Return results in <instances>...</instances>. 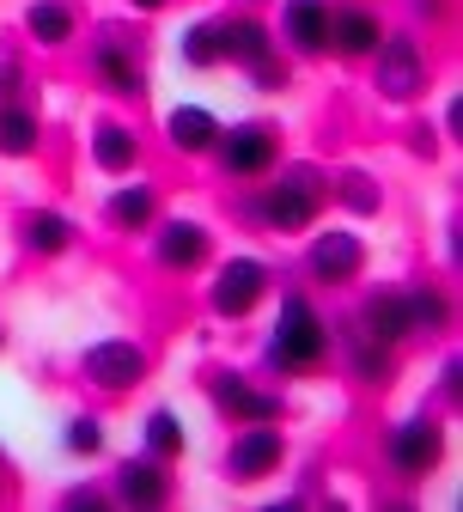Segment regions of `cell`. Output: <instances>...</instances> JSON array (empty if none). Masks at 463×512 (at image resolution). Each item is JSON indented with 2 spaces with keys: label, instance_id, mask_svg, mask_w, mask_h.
Masks as SVG:
<instances>
[{
  "label": "cell",
  "instance_id": "obj_30",
  "mask_svg": "<svg viewBox=\"0 0 463 512\" xmlns=\"http://www.w3.org/2000/svg\"><path fill=\"white\" fill-rule=\"evenodd\" d=\"M19 92V68H0V104H7Z\"/></svg>",
  "mask_w": 463,
  "mask_h": 512
},
{
  "label": "cell",
  "instance_id": "obj_6",
  "mask_svg": "<svg viewBox=\"0 0 463 512\" xmlns=\"http://www.w3.org/2000/svg\"><path fill=\"white\" fill-rule=\"evenodd\" d=\"M390 464L403 470V476H427V470L439 464V427H433V421L396 427V439H390Z\"/></svg>",
  "mask_w": 463,
  "mask_h": 512
},
{
  "label": "cell",
  "instance_id": "obj_10",
  "mask_svg": "<svg viewBox=\"0 0 463 512\" xmlns=\"http://www.w3.org/2000/svg\"><path fill=\"white\" fill-rule=\"evenodd\" d=\"M214 403H220L226 415H244V421H269V415H281V403L262 397V391H250L244 378H214Z\"/></svg>",
  "mask_w": 463,
  "mask_h": 512
},
{
  "label": "cell",
  "instance_id": "obj_27",
  "mask_svg": "<svg viewBox=\"0 0 463 512\" xmlns=\"http://www.w3.org/2000/svg\"><path fill=\"white\" fill-rule=\"evenodd\" d=\"M409 317L415 324H445V299L439 293H409Z\"/></svg>",
  "mask_w": 463,
  "mask_h": 512
},
{
  "label": "cell",
  "instance_id": "obj_26",
  "mask_svg": "<svg viewBox=\"0 0 463 512\" xmlns=\"http://www.w3.org/2000/svg\"><path fill=\"white\" fill-rule=\"evenodd\" d=\"M354 372H360V378H384V372H390L384 342H378V348H372V342H354Z\"/></svg>",
  "mask_w": 463,
  "mask_h": 512
},
{
  "label": "cell",
  "instance_id": "obj_8",
  "mask_svg": "<svg viewBox=\"0 0 463 512\" xmlns=\"http://www.w3.org/2000/svg\"><path fill=\"white\" fill-rule=\"evenodd\" d=\"M275 464H281V433H269V427H256L250 439H238V445H232V476H238V482L269 476Z\"/></svg>",
  "mask_w": 463,
  "mask_h": 512
},
{
  "label": "cell",
  "instance_id": "obj_22",
  "mask_svg": "<svg viewBox=\"0 0 463 512\" xmlns=\"http://www.w3.org/2000/svg\"><path fill=\"white\" fill-rule=\"evenodd\" d=\"M25 238H31V250H43V256H55V250H68V220H61V214H37L31 226H25Z\"/></svg>",
  "mask_w": 463,
  "mask_h": 512
},
{
  "label": "cell",
  "instance_id": "obj_25",
  "mask_svg": "<svg viewBox=\"0 0 463 512\" xmlns=\"http://www.w3.org/2000/svg\"><path fill=\"white\" fill-rule=\"evenodd\" d=\"M147 445H153V458H171V452H183V427L171 415H153L147 421Z\"/></svg>",
  "mask_w": 463,
  "mask_h": 512
},
{
  "label": "cell",
  "instance_id": "obj_1",
  "mask_svg": "<svg viewBox=\"0 0 463 512\" xmlns=\"http://www.w3.org/2000/svg\"><path fill=\"white\" fill-rule=\"evenodd\" d=\"M323 324L311 317V305L305 299H287L281 305V330H275V366H293V372H305V366H317L323 360Z\"/></svg>",
  "mask_w": 463,
  "mask_h": 512
},
{
  "label": "cell",
  "instance_id": "obj_24",
  "mask_svg": "<svg viewBox=\"0 0 463 512\" xmlns=\"http://www.w3.org/2000/svg\"><path fill=\"white\" fill-rule=\"evenodd\" d=\"M183 61H195V68H214L220 61V25H195L183 37Z\"/></svg>",
  "mask_w": 463,
  "mask_h": 512
},
{
  "label": "cell",
  "instance_id": "obj_15",
  "mask_svg": "<svg viewBox=\"0 0 463 512\" xmlns=\"http://www.w3.org/2000/svg\"><path fill=\"white\" fill-rule=\"evenodd\" d=\"M220 55H232V61H256L269 55V31H262L256 19H232V25H220Z\"/></svg>",
  "mask_w": 463,
  "mask_h": 512
},
{
  "label": "cell",
  "instance_id": "obj_17",
  "mask_svg": "<svg viewBox=\"0 0 463 512\" xmlns=\"http://www.w3.org/2000/svg\"><path fill=\"white\" fill-rule=\"evenodd\" d=\"M171 141L183 147V153H202V147H214L220 141V122L208 116V110H171Z\"/></svg>",
  "mask_w": 463,
  "mask_h": 512
},
{
  "label": "cell",
  "instance_id": "obj_4",
  "mask_svg": "<svg viewBox=\"0 0 463 512\" xmlns=\"http://www.w3.org/2000/svg\"><path fill=\"white\" fill-rule=\"evenodd\" d=\"M262 287H269L262 263L238 256V263H226V269H220V281H214V311H226V317H244V311L262 299Z\"/></svg>",
  "mask_w": 463,
  "mask_h": 512
},
{
  "label": "cell",
  "instance_id": "obj_16",
  "mask_svg": "<svg viewBox=\"0 0 463 512\" xmlns=\"http://www.w3.org/2000/svg\"><path fill=\"white\" fill-rule=\"evenodd\" d=\"M329 43L342 55H366V49H378V19L372 13H336L329 19Z\"/></svg>",
  "mask_w": 463,
  "mask_h": 512
},
{
  "label": "cell",
  "instance_id": "obj_29",
  "mask_svg": "<svg viewBox=\"0 0 463 512\" xmlns=\"http://www.w3.org/2000/svg\"><path fill=\"white\" fill-rule=\"evenodd\" d=\"M342 196H348L354 208H372V202H378V196H372V189H366L360 177H348V183H342Z\"/></svg>",
  "mask_w": 463,
  "mask_h": 512
},
{
  "label": "cell",
  "instance_id": "obj_13",
  "mask_svg": "<svg viewBox=\"0 0 463 512\" xmlns=\"http://www.w3.org/2000/svg\"><path fill=\"white\" fill-rule=\"evenodd\" d=\"M287 31H293V43L299 49H329V7H323V0H293V7H287Z\"/></svg>",
  "mask_w": 463,
  "mask_h": 512
},
{
  "label": "cell",
  "instance_id": "obj_11",
  "mask_svg": "<svg viewBox=\"0 0 463 512\" xmlns=\"http://www.w3.org/2000/svg\"><path fill=\"white\" fill-rule=\"evenodd\" d=\"M202 256H208V232L202 226H189V220L165 226V238H159V263L165 269H195Z\"/></svg>",
  "mask_w": 463,
  "mask_h": 512
},
{
  "label": "cell",
  "instance_id": "obj_2",
  "mask_svg": "<svg viewBox=\"0 0 463 512\" xmlns=\"http://www.w3.org/2000/svg\"><path fill=\"white\" fill-rule=\"evenodd\" d=\"M86 378L104 384V391H128V384L147 378V354L135 342H98L86 348Z\"/></svg>",
  "mask_w": 463,
  "mask_h": 512
},
{
  "label": "cell",
  "instance_id": "obj_12",
  "mask_svg": "<svg viewBox=\"0 0 463 512\" xmlns=\"http://www.w3.org/2000/svg\"><path fill=\"white\" fill-rule=\"evenodd\" d=\"M366 330L378 342H396V336H409L415 330V317H409V293H378L366 305Z\"/></svg>",
  "mask_w": 463,
  "mask_h": 512
},
{
  "label": "cell",
  "instance_id": "obj_23",
  "mask_svg": "<svg viewBox=\"0 0 463 512\" xmlns=\"http://www.w3.org/2000/svg\"><path fill=\"white\" fill-rule=\"evenodd\" d=\"M110 220L116 226H147L153 220V189H122V196L110 202Z\"/></svg>",
  "mask_w": 463,
  "mask_h": 512
},
{
  "label": "cell",
  "instance_id": "obj_31",
  "mask_svg": "<svg viewBox=\"0 0 463 512\" xmlns=\"http://www.w3.org/2000/svg\"><path fill=\"white\" fill-rule=\"evenodd\" d=\"M135 7H165V0H135Z\"/></svg>",
  "mask_w": 463,
  "mask_h": 512
},
{
  "label": "cell",
  "instance_id": "obj_19",
  "mask_svg": "<svg viewBox=\"0 0 463 512\" xmlns=\"http://www.w3.org/2000/svg\"><path fill=\"white\" fill-rule=\"evenodd\" d=\"M37 147V116L31 110H0V153H31Z\"/></svg>",
  "mask_w": 463,
  "mask_h": 512
},
{
  "label": "cell",
  "instance_id": "obj_5",
  "mask_svg": "<svg viewBox=\"0 0 463 512\" xmlns=\"http://www.w3.org/2000/svg\"><path fill=\"white\" fill-rule=\"evenodd\" d=\"M378 86H384L390 98H415V92H421V49H415L409 37L378 43Z\"/></svg>",
  "mask_w": 463,
  "mask_h": 512
},
{
  "label": "cell",
  "instance_id": "obj_20",
  "mask_svg": "<svg viewBox=\"0 0 463 512\" xmlns=\"http://www.w3.org/2000/svg\"><path fill=\"white\" fill-rule=\"evenodd\" d=\"M98 165L104 171H128V165H135V135H128V128H98Z\"/></svg>",
  "mask_w": 463,
  "mask_h": 512
},
{
  "label": "cell",
  "instance_id": "obj_9",
  "mask_svg": "<svg viewBox=\"0 0 463 512\" xmlns=\"http://www.w3.org/2000/svg\"><path fill=\"white\" fill-rule=\"evenodd\" d=\"M311 269H317L323 281H348V275L360 269V238H354V232L317 238V244H311Z\"/></svg>",
  "mask_w": 463,
  "mask_h": 512
},
{
  "label": "cell",
  "instance_id": "obj_7",
  "mask_svg": "<svg viewBox=\"0 0 463 512\" xmlns=\"http://www.w3.org/2000/svg\"><path fill=\"white\" fill-rule=\"evenodd\" d=\"M220 159H226L232 177H256V171H269V165H275V141L262 135V128H232L226 147H220Z\"/></svg>",
  "mask_w": 463,
  "mask_h": 512
},
{
  "label": "cell",
  "instance_id": "obj_21",
  "mask_svg": "<svg viewBox=\"0 0 463 512\" xmlns=\"http://www.w3.org/2000/svg\"><path fill=\"white\" fill-rule=\"evenodd\" d=\"M98 68H104V80H110L116 92H128V98L141 92V68H135V61H128L116 43H104V49H98Z\"/></svg>",
  "mask_w": 463,
  "mask_h": 512
},
{
  "label": "cell",
  "instance_id": "obj_18",
  "mask_svg": "<svg viewBox=\"0 0 463 512\" xmlns=\"http://www.w3.org/2000/svg\"><path fill=\"white\" fill-rule=\"evenodd\" d=\"M25 25H31V37H37V43H68V37H74V13H68V7H55V0L31 7V13H25Z\"/></svg>",
  "mask_w": 463,
  "mask_h": 512
},
{
  "label": "cell",
  "instance_id": "obj_14",
  "mask_svg": "<svg viewBox=\"0 0 463 512\" xmlns=\"http://www.w3.org/2000/svg\"><path fill=\"white\" fill-rule=\"evenodd\" d=\"M116 488H122V500H128V506H159V500L171 494V482H165V470H159V464H128V470L116 476Z\"/></svg>",
  "mask_w": 463,
  "mask_h": 512
},
{
  "label": "cell",
  "instance_id": "obj_28",
  "mask_svg": "<svg viewBox=\"0 0 463 512\" xmlns=\"http://www.w3.org/2000/svg\"><path fill=\"white\" fill-rule=\"evenodd\" d=\"M68 445H74V452H98V445H104L98 421H74V427H68Z\"/></svg>",
  "mask_w": 463,
  "mask_h": 512
},
{
  "label": "cell",
  "instance_id": "obj_3",
  "mask_svg": "<svg viewBox=\"0 0 463 512\" xmlns=\"http://www.w3.org/2000/svg\"><path fill=\"white\" fill-rule=\"evenodd\" d=\"M269 226H281V232H299L311 214H317V177H287V183H275L269 196H262V208H256Z\"/></svg>",
  "mask_w": 463,
  "mask_h": 512
}]
</instances>
